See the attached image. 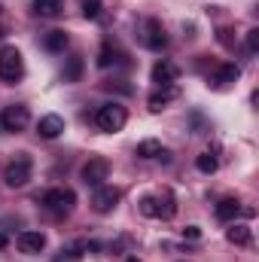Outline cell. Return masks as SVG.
<instances>
[{
  "label": "cell",
  "mask_w": 259,
  "mask_h": 262,
  "mask_svg": "<svg viewBox=\"0 0 259 262\" xmlns=\"http://www.w3.org/2000/svg\"><path fill=\"white\" fill-rule=\"evenodd\" d=\"M137 210L149 220H171L177 213V198L171 195L168 189L162 192H153V195H143L137 201Z\"/></svg>",
  "instance_id": "6da1fadb"
},
{
  "label": "cell",
  "mask_w": 259,
  "mask_h": 262,
  "mask_svg": "<svg viewBox=\"0 0 259 262\" xmlns=\"http://www.w3.org/2000/svg\"><path fill=\"white\" fill-rule=\"evenodd\" d=\"M21 76H25V58H21V52L15 46H3L0 49V82L15 85V82H21Z\"/></svg>",
  "instance_id": "7a4b0ae2"
},
{
  "label": "cell",
  "mask_w": 259,
  "mask_h": 262,
  "mask_svg": "<svg viewBox=\"0 0 259 262\" xmlns=\"http://www.w3.org/2000/svg\"><path fill=\"white\" fill-rule=\"evenodd\" d=\"M31 171H34L31 156H28V152H18V156H15V159L3 168V183H6L9 189H21V186H28Z\"/></svg>",
  "instance_id": "3957f363"
},
{
  "label": "cell",
  "mask_w": 259,
  "mask_h": 262,
  "mask_svg": "<svg viewBox=\"0 0 259 262\" xmlns=\"http://www.w3.org/2000/svg\"><path fill=\"white\" fill-rule=\"evenodd\" d=\"M125 122H128V113H125L122 104H104V107H98V113H95V125L101 131H107V134L122 131Z\"/></svg>",
  "instance_id": "277c9868"
},
{
  "label": "cell",
  "mask_w": 259,
  "mask_h": 262,
  "mask_svg": "<svg viewBox=\"0 0 259 262\" xmlns=\"http://www.w3.org/2000/svg\"><path fill=\"white\" fill-rule=\"evenodd\" d=\"M73 204H76V192L67 189V186H55V189H49L43 195V207L49 213H55V216H67L73 210Z\"/></svg>",
  "instance_id": "5b68a950"
},
{
  "label": "cell",
  "mask_w": 259,
  "mask_h": 262,
  "mask_svg": "<svg viewBox=\"0 0 259 262\" xmlns=\"http://www.w3.org/2000/svg\"><path fill=\"white\" fill-rule=\"evenodd\" d=\"M31 122V113L25 104H9L0 110V128L3 131H25Z\"/></svg>",
  "instance_id": "8992f818"
},
{
  "label": "cell",
  "mask_w": 259,
  "mask_h": 262,
  "mask_svg": "<svg viewBox=\"0 0 259 262\" xmlns=\"http://www.w3.org/2000/svg\"><path fill=\"white\" fill-rule=\"evenodd\" d=\"M107 174H110V162L101 159V156H95V159H89V162L82 165V183H85V186H95V189L104 186Z\"/></svg>",
  "instance_id": "52a82bcc"
},
{
  "label": "cell",
  "mask_w": 259,
  "mask_h": 262,
  "mask_svg": "<svg viewBox=\"0 0 259 262\" xmlns=\"http://www.w3.org/2000/svg\"><path fill=\"white\" fill-rule=\"evenodd\" d=\"M143 43H146V49H153V52H162V49L168 46L165 28H162L159 18H146V21H143Z\"/></svg>",
  "instance_id": "ba28073f"
},
{
  "label": "cell",
  "mask_w": 259,
  "mask_h": 262,
  "mask_svg": "<svg viewBox=\"0 0 259 262\" xmlns=\"http://www.w3.org/2000/svg\"><path fill=\"white\" fill-rule=\"evenodd\" d=\"M116 204H119V189H113V186H98V189H95L92 207H95L98 213H110Z\"/></svg>",
  "instance_id": "9c48e42d"
},
{
  "label": "cell",
  "mask_w": 259,
  "mask_h": 262,
  "mask_svg": "<svg viewBox=\"0 0 259 262\" xmlns=\"http://www.w3.org/2000/svg\"><path fill=\"white\" fill-rule=\"evenodd\" d=\"M177 76H180V67L174 64V61H168V58H162V61L153 64V82L156 85H174Z\"/></svg>",
  "instance_id": "30bf717a"
},
{
  "label": "cell",
  "mask_w": 259,
  "mask_h": 262,
  "mask_svg": "<svg viewBox=\"0 0 259 262\" xmlns=\"http://www.w3.org/2000/svg\"><path fill=\"white\" fill-rule=\"evenodd\" d=\"M43 247H46V235L43 232H21L18 235V250L21 253L37 256V253H43Z\"/></svg>",
  "instance_id": "8fae6325"
},
{
  "label": "cell",
  "mask_w": 259,
  "mask_h": 262,
  "mask_svg": "<svg viewBox=\"0 0 259 262\" xmlns=\"http://www.w3.org/2000/svg\"><path fill=\"white\" fill-rule=\"evenodd\" d=\"M61 131H64V119H61L58 113H49V116H43V119L37 122V134L46 137V140H55Z\"/></svg>",
  "instance_id": "7c38bea8"
},
{
  "label": "cell",
  "mask_w": 259,
  "mask_h": 262,
  "mask_svg": "<svg viewBox=\"0 0 259 262\" xmlns=\"http://www.w3.org/2000/svg\"><path fill=\"white\" fill-rule=\"evenodd\" d=\"M177 95H180V89H177V85H159V89L149 95V110H156V113H159V110H162L165 104H171Z\"/></svg>",
  "instance_id": "4fadbf2b"
},
{
  "label": "cell",
  "mask_w": 259,
  "mask_h": 262,
  "mask_svg": "<svg viewBox=\"0 0 259 262\" xmlns=\"http://www.w3.org/2000/svg\"><path fill=\"white\" fill-rule=\"evenodd\" d=\"M226 238H229V244H235V247H250V244H253V232H250V226H244V223H235V226L226 232Z\"/></svg>",
  "instance_id": "5bb4252c"
},
{
  "label": "cell",
  "mask_w": 259,
  "mask_h": 262,
  "mask_svg": "<svg viewBox=\"0 0 259 262\" xmlns=\"http://www.w3.org/2000/svg\"><path fill=\"white\" fill-rule=\"evenodd\" d=\"M238 76H241V67L238 64H220L217 73L210 76V82L213 85H229V82H238Z\"/></svg>",
  "instance_id": "9a60e30c"
},
{
  "label": "cell",
  "mask_w": 259,
  "mask_h": 262,
  "mask_svg": "<svg viewBox=\"0 0 259 262\" xmlns=\"http://www.w3.org/2000/svg\"><path fill=\"white\" fill-rule=\"evenodd\" d=\"M31 9H34L37 15H43V18H55V15L64 9V0H34Z\"/></svg>",
  "instance_id": "2e32d148"
},
{
  "label": "cell",
  "mask_w": 259,
  "mask_h": 262,
  "mask_svg": "<svg viewBox=\"0 0 259 262\" xmlns=\"http://www.w3.org/2000/svg\"><path fill=\"white\" fill-rule=\"evenodd\" d=\"M238 213H241V201H238V198H223V201L217 204V220H223V223L235 220Z\"/></svg>",
  "instance_id": "e0dca14e"
},
{
  "label": "cell",
  "mask_w": 259,
  "mask_h": 262,
  "mask_svg": "<svg viewBox=\"0 0 259 262\" xmlns=\"http://www.w3.org/2000/svg\"><path fill=\"white\" fill-rule=\"evenodd\" d=\"M137 156H140V159H159V156H168V152H165V146H162L159 140L149 137V140H140V143H137Z\"/></svg>",
  "instance_id": "ac0fdd59"
},
{
  "label": "cell",
  "mask_w": 259,
  "mask_h": 262,
  "mask_svg": "<svg viewBox=\"0 0 259 262\" xmlns=\"http://www.w3.org/2000/svg\"><path fill=\"white\" fill-rule=\"evenodd\" d=\"M43 46H46L49 52H64L67 34H64V31H49V34H46V40H43Z\"/></svg>",
  "instance_id": "d6986e66"
},
{
  "label": "cell",
  "mask_w": 259,
  "mask_h": 262,
  "mask_svg": "<svg viewBox=\"0 0 259 262\" xmlns=\"http://www.w3.org/2000/svg\"><path fill=\"white\" fill-rule=\"evenodd\" d=\"M92 247H95V244H85V241H79V244H73L70 250H61V253H58L52 262H79V256H82L79 250H92Z\"/></svg>",
  "instance_id": "ffe728a7"
},
{
  "label": "cell",
  "mask_w": 259,
  "mask_h": 262,
  "mask_svg": "<svg viewBox=\"0 0 259 262\" xmlns=\"http://www.w3.org/2000/svg\"><path fill=\"white\" fill-rule=\"evenodd\" d=\"M217 165H220V162H217V156H213V152H201V156L195 159V168H198L201 174H213V171H217Z\"/></svg>",
  "instance_id": "44dd1931"
},
{
  "label": "cell",
  "mask_w": 259,
  "mask_h": 262,
  "mask_svg": "<svg viewBox=\"0 0 259 262\" xmlns=\"http://www.w3.org/2000/svg\"><path fill=\"white\" fill-rule=\"evenodd\" d=\"M79 73H82V58H79V55H73V58L67 61V67H64V82H76V79H79Z\"/></svg>",
  "instance_id": "7402d4cb"
},
{
  "label": "cell",
  "mask_w": 259,
  "mask_h": 262,
  "mask_svg": "<svg viewBox=\"0 0 259 262\" xmlns=\"http://www.w3.org/2000/svg\"><path fill=\"white\" fill-rule=\"evenodd\" d=\"M101 9H104L101 0H82V15H85V18L98 21V18H101Z\"/></svg>",
  "instance_id": "603a6c76"
},
{
  "label": "cell",
  "mask_w": 259,
  "mask_h": 262,
  "mask_svg": "<svg viewBox=\"0 0 259 262\" xmlns=\"http://www.w3.org/2000/svg\"><path fill=\"white\" fill-rule=\"evenodd\" d=\"M119 58H116V52L110 49V46H104L101 49V55H98V67H110V64H116Z\"/></svg>",
  "instance_id": "cb8c5ba5"
},
{
  "label": "cell",
  "mask_w": 259,
  "mask_h": 262,
  "mask_svg": "<svg viewBox=\"0 0 259 262\" xmlns=\"http://www.w3.org/2000/svg\"><path fill=\"white\" fill-rule=\"evenodd\" d=\"M259 49V28L247 31V52H256Z\"/></svg>",
  "instance_id": "d4e9b609"
},
{
  "label": "cell",
  "mask_w": 259,
  "mask_h": 262,
  "mask_svg": "<svg viewBox=\"0 0 259 262\" xmlns=\"http://www.w3.org/2000/svg\"><path fill=\"white\" fill-rule=\"evenodd\" d=\"M183 238H189V241H198V238H201V229H198V226H186V229H183Z\"/></svg>",
  "instance_id": "484cf974"
},
{
  "label": "cell",
  "mask_w": 259,
  "mask_h": 262,
  "mask_svg": "<svg viewBox=\"0 0 259 262\" xmlns=\"http://www.w3.org/2000/svg\"><path fill=\"white\" fill-rule=\"evenodd\" d=\"M0 247H6V235L3 232H0Z\"/></svg>",
  "instance_id": "4316f807"
},
{
  "label": "cell",
  "mask_w": 259,
  "mask_h": 262,
  "mask_svg": "<svg viewBox=\"0 0 259 262\" xmlns=\"http://www.w3.org/2000/svg\"><path fill=\"white\" fill-rule=\"evenodd\" d=\"M125 262H140V259H137V256H131V259H125Z\"/></svg>",
  "instance_id": "83f0119b"
}]
</instances>
